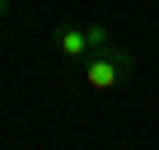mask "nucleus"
Here are the masks:
<instances>
[{
  "mask_svg": "<svg viewBox=\"0 0 159 150\" xmlns=\"http://www.w3.org/2000/svg\"><path fill=\"white\" fill-rule=\"evenodd\" d=\"M136 70V56L126 52V47H108V52H94V56H84V85L89 89H98V94H108V89H117L126 75Z\"/></svg>",
  "mask_w": 159,
  "mask_h": 150,
  "instance_id": "f257e3e1",
  "label": "nucleus"
},
{
  "mask_svg": "<svg viewBox=\"0 0 159 150\" xmlns=\"http://www.w3.org/2000/svg\"><path fill=\"white\" fill-rule=\"evenodd\" d=\"M84 28H89V56H94V52H108V47H112V33H108L103 24H84Z\"/></svg>",
  "mask_w": 159,
  "mask_h": 150,
  "instance_id": "7ed1b4c3",
  "label": "nucleus"
},
{
  "mask_svg": "<svg viewBox=\"0 0 159 150\" xmlns=\"http://www.w3.org/2000/svg\"><path fill=\"white\" fill-rule=\"evenodd\" d=\"M56 52L61 56H89V28L84 24H61L56 28Z\"/></svg>",
  "mask_w": 159,
  "mask_h": 150,
  "instance_id": "f03ea898",
  "label": "nucleus"
},
{
  "mask_svg": "<svg viewBox=\"0 0 159 150\" xmlns=\"http://www.w3.org/2000/svg\"><path fill=\"white\" fill-rule=\"evenodd\" d=\"M5 10H10V0H0V19H5Z\"/></svg>",
  "mask_w": 159,
  "mask_h": 150,
  "instance_id": "20e7f679",
  "label": "nucleus"
}]
</instances>
